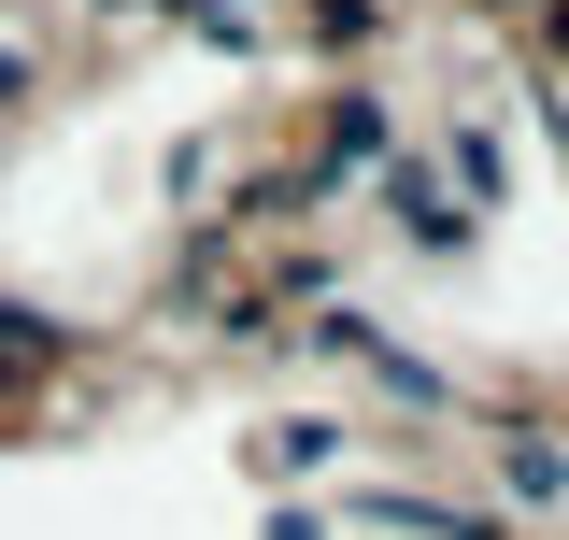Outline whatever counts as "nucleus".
<instances>
[{
  "mask_svg": "<svg viewBox=\"0 0 569 540\" xmlns=\"http://www.w3.org/2000/svg\"><path fill=\"white\" fill-rule=\"evenodd\" d=\"M498 483H512V498H569V470H556V441H512V470H498Z\"/></svg>",
  "mask_w": 569,
  "mask_h": 540,
  "instance_id": "obj_1",
  "label": "nucleus"
},
{
  "mask_svg": "<svg viewBox=\"0 0 569 540\" xmlns=\"http://www.w3.org/2000/svg\"><path fill=\"white\" fill-rule=\"evenodd\" d=\"M0 370H43V328L29 313H0Z\"/></svg>",
  "mask_w": 569,
  "mask_h": 540,
  "instance_id": "obj_2",
  "label": "nucleus"
}]
</instances>
